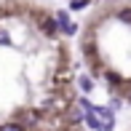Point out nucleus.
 Here are the masks:
<instances>
[{
  "instance_id": "nucleus-5",
  "label": "nucleus",
  "mask_w": 131,
  "mask_h": 131,
  "mask_svg": "<svg viewBox=\"0 0 131 131\" xmlns=\"http://www.w3.org/2000/svg\"><path fill=\"white\" fill-rule=\"evenodd\" d=\"M67 121H70V123H80V121H83V112H80V107H72V110L67 112Z\"/></svg>"
},
{
  "instance_id": "nucleus-3",
  "label": "nucleus",
  "mask_w": 131,
  "mask_h": 131,
  "mask_svg": "<svg viewBox=\"0 0 131 131\" xmlns=\"http://www.w3.org/2000/svg\"><path fill=\"white\" fill-rule=\"evenodd\" d=\"M78 86H80V91H94V80L91 78H88V75H80V78H78Z\"/></svg>"
},
{
  "instance_id": "nucleus-2",
  "label": "nucleus",
  "mask_w": 131,
  "mask_h": 131,
  "mask_svg": "<svg viewBox=\"0 0 131 131\" xmlns=\"http://www.w3.org/2000/svg\"><path fill=\"white\" fill-rule=\"evenodd\" d=\"M83 121H86V126L91 128V131H99V128H102V123H99V118L94 115V112H88V115H83Z\"/></svg>"
},
{
  "instance_id": "nucleus-8",
  "label": "nucleus",
  "mask_w": 131,
  "mask_h": 131,
  "mask_svg": "<svg viewBox=\"0 0 131 131\" xmlns=\"http://www.w3.org/2000/svg\"><path fill=\"white\" fill-rule=\"evenodd\" d=\"M43 29H46V32H48V35H53V32H56V21H53V19H48V21H43Z\"/></svg>"
},
{
  "instance_id": "nucleus-9",
  "label": "nucleus",
  "mask_w": 131,
  "mask_h": 131,
  "mask_svg": "<svg viewBox=\"0 0 131 131\" xmlns=\"http://www.w3.org/2000/svg\"><path fill=\"white\" fill-rule=\"evenodd\" d=\"M118 19H121V21H126V24H131V8H123L121 14H118Z\"/></svg>"
},
{
  "instance_id": "nucleus-1",
  "label": "nucleus",
  "mask_w": 131,
  "mask_h": 131,
  "mask_svg": "<svg viewBox=\"0 0 131 131\" xmlns=\"http://www.w3.org/2000/svg\"><path fill=\"white\" fill-rule=\"evenodd\" d=\"M94 115L99 118V123L115 126V110H112V107H102V104H96V107H94Z\"/></svg>"
},
{
  "instance_id": "nucleus-4",
  "label": "nucleus",
  "mask_w": 131,
  "mask_h": 131,
  "mask_svg": "<svg viewBox=\"0 0 131 131\" xmlns=\"http://www.w3.org/2000/svg\"><path fill=\"white\" fill-rule=\"evenodd\" d=\"M78 107H80V112H83V115H88V112H94V107H96V104H94L91 99H86V96H83L80 102H78Z\"/></svg>"
},
{
  "instance_id": "nucleus-7",
  "label": "nucleus",
  "mask_w": 131,
  "mask_h": 131,
  "mask_svg": "<svg viewBox=\"0 0 131 131\" xmlns=\"http://www.w3.org/2000/svg\"><path fill=\"white\" fill-rule=\"evenodd\" d=\"M0 131H24L21 123H5V126H0Z\"/></svg>"
},
{
  "instance_id": "nucleus-14",
  "label": "nucleus",
  "mask_w": 131,
  "mask_h": 131,
  "mask_svg": "<svg viewBox=\"0 0 131 131\" xmlns=\"http://www.w3.org/2000/svg\"><path fill=\"white\" fill-rule=\"evenodd\" d=\"M128 104H131V91H128Z\"/></svg>"
},
{
  "instance_id": "nucleus-6",
  "label": "nucleus",
  "mask_w": 131,
  "mask_h": 131,
  "mask_svg": "<svg viewBox=\"0 0 131 131\" xmlns=\"http://www.w3.org/2000/svg\"><path fill=\"white\" fill-rule=\"evenodd\" d=\"M64 24H70V16H67V14H64V11H59V14H56V27H59V29H62Z\"/></svg>"
},
{
  "instance_id": "nucleus-12",
  "label": "nucleus",
  "mask_w": 131,
  "mask_h": 131,
  "mask_svg": "<svg viewBox=\"0 0 131 131\" xmlns=\"http://www.w3.org/2000/svg\"><path fill=\"white\" fill-rule=\"evenodd\" d=\"M86 3H88V0H72V11H80V8H86Z\"/></svg>"
},
{
  "instance_id": "nucleus-11",
  "label": "nucleus",
  "mask_w": 131,
  "mask_h": 131,
  "mask_svg": "<svg viewBox=\"0 0 131 131\" xmlns=\"http://www.w3.org/2000/svg\"><path fill=\"white\" fill-rule=\"evenodd\" d=\"M104 80H107V83H112V86H118V83H121V78H118L115 72H104Z\"/></svg>"
},
{
  "instance_id": "nucleus-13",
  "label": "nucleus",
  "mask_w": 131,
  "mask_h": 131,
  "mask_svg": "<svg viewBox=\"0 0 131 131\" xmlns=\"http://www.w3.org/2000/svg\"><path fill=\"white\" fill-rule=\"evenodd\" d=\"M75 29H78V27H75V21H70V24H64V27H62V32H67V35H72Z\"/></svg>"
},
{
  "instance_id": "nucleus-10",
  "label": "nucleus",
  "mask_w": 131,
  "mask_h": 131,
  "mask_svg": "<svg viewBox=\"0 0 131 131\" xmlns=\"http://www.w3.org/2000/svg\"><path fill=\"white\" fill-rule=\"evenodd\" d=\"M0 46H11V35H8V29H0Z\"/></svg>"
}]
</instances>
